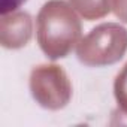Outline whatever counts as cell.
I'll return each mask as SVG.
<instances>
[{"instance_id":"obj_2","label":"cell","mask_w":127,"mask_h":127,"mask_svg":"<svg viewBox=\"0 0 127 127\" xmlns=\"http://www.w3.org/2000/svg\"><path fill=\"white\" fill-rule=\"evenodd\" d=\"M76 3L79 6V11L87 14L88 17H100L108 11L106 0H76Z\"/></svg>"},{"instance_id":"obj_3","label":"cell","mask_w":127,"mask_h":127,"mask_svg":"<svg viewBox=\"0 0 127 127\" xmlns=\"http://www.w3.org/2000/svg\"><path fill=\"white\" fill-rule=\"evenodd\" d=\"M23 3H26V0H2V14L5 15L8 12L17 11Z\"/></svg>"},{"instance_id":"obj_1","label":"cell","mask_w":127,"mask_h":127,"mask_svg":"<svg viewBox=\"0 0 127 127\" xmlns=\"http://www.w3.org/2000/svg\"><path fill=\"white\" fill-rule=\"evenodd\" d=\"M66 8L64 2H49L39 14V42L52 58L64 55L79 34V24Z\"/></svg>"}]
</instances>
